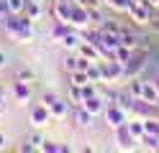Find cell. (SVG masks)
Listing matches in <instances>:
<instances>
[{"instance_id": "6da1fadb", "label": "cell", "mask_w": 159, "mask_h": 153, "mask_svg": "<svg viewBox=\"0 0 159 153\" xmlns=\"http://www.w3.org/2000/svg\"><path fill=\"white\" fill-rule=\"evenodd\" d=\"M31 23H34V20L26 18L23 13H11V15L3 18L5 33L11 36L13 41H18V44H28V41L34 38V28H31Z\"/></svg>"}, {"instance_id": "7a4b0ae2", "label": "cell", "mask_w": 159, "mask_h": 153, "mask_svg": "<svg viewBox=\"0 0 159 153\" xmlns=\"http://www.w3.org/2000/svg\"><path fill=\"white\" fill-rule=\"evenodd\" d=\"M103 117H105V125H108V128H113V130L128 122V117H126V110H123V107H118V105H113V102H108V105H105V110H103Z\"/></svg>"}, {"instance_id": "3957f363", "label": "cell", "mask_w": 159, "mask_h": 153, "mask_svg": "<svg viewBox=\"0 0 159 153\" xmlns=\"http://www.w3.org/2000/svg\"><path fill=\"white\" fill-rule=\"evenodd\" d=\"M126 13L131 15V20H134V23H139V26L152 23V8H149L146 3H131Z\"/></svg>"}, {"instance_id": "277c9868", "label": "cell", "mask_w": 159, "mask_h": 153, "mask_svg": "<svg viewBox=\"0 0 159 153\" xmlns=\"http://www.w3.org/2000/svg\"><path fill=\"white\" fill-rule=\"evenodd\" d=\"M28 120H31L34 128H44V125H49V120H52V112H49V107H44L41 102H39V105L31 107V112H28Z\"/></svg>"}, {"instance_id": "5b68a950", "label": "cell", "mask_w": 159, "mask_h": 153, "mask_svg": "<svg viewBox=\"0 0 159 153\" xmlns=\"http://www.w3.org/2000/svg\"><path fill=\"white\" fill-rule=\"evenodd\" d=\"M69 23H72V28H87L90 26V13H87V8H82L80 3H72Z\"/></svg>"}, {"instance_id": "8992f818", "label": "cell", "mask_w": 159, "mask_h": 153, "mask_svg": "<svg viewBox=\"0 0 159 153\" xmlns=\"http://www.w3.org/2000/svg\"><path fill=\"white\" fill-rule=\"evenodd\" d=\"M69 115H72V120L77 122L80 128H90L93 122H95V115L85 105H72V112H69Z\"/></svg>"}, {"instance_id": "52a82bcc", "label": "cell", "mask_w": 159, "mask_h": 153, "mask_svg": "<svg viewBox=\"0 0 159 153\" xmlns=\"http://www.w3.org/2000/svg\"><path fill=\"white\" fill-rule=\"evenodd\" d=\"M131 112L134 117H152V115H157V107L152 105V102H146V100H141V97H134V105H131Z\"/></svg>"}, {"instance_id": "ba28073f", "label": "cell", "mask_w": 159, "mask_h": 153, "mask_svg": "<svg viewBox=\"0 0 159 153\" xmlns=\"http://www.w3.org/2000/svg\"><path fill=\"white\" fill-rule=\"evenodd\" d=\"M116 140H118V148L121 151H134L136 148V143H139V138H134L131 135V130H128V125H121V128H116Z\"/></svg>"}, {"instance_id": "9c48e42d", "label": "cell", "mask_w": 159, "mask_h": 153, "mask_svg": "<svg viewBox=\"0 0 159 153\" xmlns=\"http://www.w3.org/2000/svg\"><path fill=\"white\" fill-rule=\"evenodd\" d=\"M11 89H13V97H16L18 105H26V102L31 100V82H21V79H16Z\"/></svg>"}, {"instance_id": "30bf717a", "label": "cell", "mask_w": 159, "mask_h": 153, "mask_svg": "<svg viewBox=\"0 0 159 153\" xmlns=\"http://www.w3.org/2000/svg\"><path fill=\"white\" fill-rule=\"evenodd\" d=\"M69 13H72V3H54V8L49 10V18H57V20H64L69 23Z\"/></svg>"}, {"instance_id": "8fae6325", "label": "cell", "mask_w": 159, "mask_h": 153, "mask_svg": "<svg viewBox=\"0 0 159 153\" xmlns=\"http://www.w3.org/2000/svg\"><path fill=\"white\" fill-rule=\"evenodd\" d=\"M82 105H85V107H87V110H90L93 115L98 117V115H103V110H105V105H108V102H105L100 95H93V97H85V102H82Z\"/></svg>"}, {"instance_id": "7c38bea8", "label": "cell", "mask_w": 159, "mask_h": 153, "mask_svg": "<svg viewBox=\"0 0 159 153\" xmlns=\"http://www.w3.org/2000/svg\"><path fill=\"white\" fill-rule=\"evenodd\" d=\"M59 44H62L67 51H75V49H80V44H82V33H77V31H67Z\"/></svg>"}, {"instance_id": "4fadbf2b", "label": "cell", "mask_w": 159, "mask_h": 153, "mask_svg": "<svg viewBox=\"0 0 159 153\" xmlns=\"http://www.w3.org/2000/svg\"><path fill=\"white\" fill-rule=\"evenodd\" d=\"M69 31V26L64 23V20H57V18H52V23H49V38L52 41H62V36Z\"/></svg>"}, {"instance_id": "5bb4252c", "label": "cell", "mask_w": 159, "mask_h": 153, "mask_svg": "<svg viewBox=\"0 0 159 153\" xmlns=\"http://www.w3.org/2000/svg\"><path fill=\"white\" fill-rule=\"evenodd\" d=\"M77 51H80V56H85V59H90V61H100V59H103V56H100V51H98V46L87 44V41H82Z\"/></svg>"}, {"instance_id": "9a60e30c", "label": "cell", "mask_w": 159, "mask_h": 153, "mask_svg": "<svg viewBox=\"0 0 159 153\" xmlns=\"http://www.w3.org/2000/svg\"><path fill=\"white\" fill-rule=\"evenodd\" d=\"M139 97L146 100V102H152V105L159 100V92H157V87L152 84V79H144V87H141V95H139Z\"/></svg>"}, {"instance_id": "2e32d148", "label": "cell", "mask_w": 159, "mask_h": 153, "mask_svg": "<svg viewBox=\"0 0 159 153\" xmlns=\"http://www.w3.org/2000/svg\"><path fill=\"white\" fill-rule=\"evenodd\" d=\"M41 3H36V0H26V5H23V15L26 18H31V20H39L41 18Z\"/></svg>"}, {"instance_id": "e0dca14e", "label": "cell", "mask_w": 159, "mask_h": 153, "mask_svg": "<svg viewBox=\"0 0 159 153\" xmlns=\"http://www.w3.org/2000/svg\"><path fill=\"white\" fill-rule=\"evenodd\" d=\"M49 112H52V117H57V120H64V117L69 115V105H67L64 100H59V97H57V102H54L52 107H49Z\"/></svg>"}, {"instance_id": "ac0fdd59", "label": "cell", "mask_w": 159, "mask_h": 153, "mask_svg": "<svg viewBox=\"0 0 159 153\" xmlns=\"http://www.w3.org/2000/svg\"><path fill=\"white\" fill-rule=\"evenodd\" d=\"M139 36H141V33H134V31L123 28L121 31V44L128 46V49H139Z\"/></svg>"}, {"instance_id": "d6986e66", "label": "cell", "mask_w": 159, "mask_h": 153, "mask_svg": "<svg viewBox=\"0 0 159 153\" xmlns=\"http://www.w3.org/2000/svg\"><path fill=\"white\" fill-rule=\"evenodd\" d=\"M87 77H90L93 84H103V66H100V61H93V64L87 66Z\"/></svg>"}, {"instance_id": "ffe728a7", "label": "cell", "mask_w": 159, "mask_h": 153, "mask_svg": "<svg viewBox=\"0 0 159 153\" xmlns=\"http://www.w3.org/2000/svg\"><path fill=\"white\" fill-rule=\"evenodd\" d=\"M69 82H72V84L85 87V84H90V77H87L85 69H75V71H69Z\"/></svg>"}, {"instance_id": "44dd1931", "label": "cell", "mask_w": 159, "mask_h": 153, "mask_svg": "<svg viewBox=\"0 0 159 153\" xmlns=\"http://www.w3.org/2000/svg\"><path fill=\"white\" fill-rule=\"evenodd\" d=\"M69 102H72V105H82V102H85L82 87H80V84H72V82H69Z\"/></svg>"}, {"instance_id": "7402d4cb", "label": "cell", "mask_w": 159, "mask_h": 153, "mask_svg": "<svg viewBox=\"0 0 159 153\" xmlns=\"http://www.w3.org/2000/svg\"><path fill=\"white\" fill-rule=\"evenodd\" d=\"M126 125H128V130H131V135H134V138H139V140H141V135L146 133V130H144V120H141V117H134V120H128Z\"/></svg>"}, {"instance_id": "603a6c76", "label": "cell", "mask_w": 159, "mask_h": 153, "mask_svg": "<svg viewBox=\"0 0 159 153\" xmlns=\"http://www.w3.org/2000/svg\"><path fill=\"white\" fill-rule=\"evenodd\" d=\"M41 143H44V138L39 135V133H31V135H28V140L21 146V151H39V148H41Z\"/></svg>"}, {"instance_id": "cb8c5ba5", "label": "cell", "mask_w": 159, "mask_h": 153, "mask_svg": "<svg viewBox=\"0 0 159 153\" xmlns=\"http://www.w3.org/2000/svg\"><path fill=\"white\" fill-rule=\"evenodd\" d=\"M144 130L152 133V135H159V117L152 115V117H144Z\"/></svg>"}, {"instance_id": "d4e9b609", "label": "cell", "mask_w": 159, "mask_h": 153, "mask_svg": "<svg viewBox=\"0 0 159 153\" xmlns=\"http://www.w3.org/2000/svg\"><path fill=\"white\" fill-rule=\"evenodd\" d=\"M103 3H105L108 8L118 10V13H126V10H128V5H131V0H103Z\"/></svg>"}, {"instance_id": "484cf974", "label": "cell", "mask_w": 159, "mask_h": 153, "mask_svg": "<svg viewBox=\"0 0 159 153\" xmlns=\"http://www.w3.org/2000/svg\"><path fill=\"white\" fill-rule=\"evenodd\" d=\"M87 13H90V23H98V26H100L103 20H105V15L100 13V8H90Z\"/></svg>"}, {"instance_id": "4316f807", "label": "cell", "mask_w": 159, "mask_h": 153, "mask_svg": "<svg viewBox=\"0 0 159 153\" xmlns=\"http://www.w3.org/2000/svg\"><path fill=\"white\" fill-rule=\"evenodd\" d=\"M62 66H64L67 71H75V69H77V56H75V54H67V56H64V64H62Z\"/></svg>"}, {"instance_id": "83f0119b", "label": "cell", "mask_w": 159, "mask_h": 153, "mask_svg": "<svg viewBox=\"0 0 159 153\" xmlns=\"http://www.w3.org/2000/svg\"><path fill=\"white\" fill-rule=\"evenodd\" d=\"M8 5H11V13H23L26 0H8Z\"/></svg>"}, {"instance_id": "f1b7e54d", "label": "cell", "mask_w": 159, "mask_h": 153, "mask_svg": "<svg viewBox=\"0 0 159 153\" xmlns=\"http://www.w3.org/2000/svg\"><path fill=\"white\" fill-rule=\"evenodd\" d=\"M39 151H44V153H57V151H59V146H57V143H52V140H44Z\"/></svg>"}, {"instance_id": "f546056e", "label": "cell", "mask_w": 159, "mask_h": 153, "mask_svg": "<svg viewBox=\"0 0 159 153\" xmlns=\"http://www.w3.org/2000/svg\"><path fill=\"white\" fill-rule=\"evenodd\" d=\"M18 79H21V82H34V71L31 69H21V71H18Z\"/></svg>"}, {"instance_id": "4dcf8cb0", "label": "cell", "mask_w": 159, "mask_h": 153, "mask_svg": "<svg viewBox=\"0 0 159 153\" xmlns=\"http://www.w3.org/2000/svg\"><path fill=\"white\" fill-rule=\"evenodd\" d=\"M5 15H11V5H8V0H0V23Z\"/></svg>"}, {"instance_id": "1f68e13d", "label": "cell", "mask_w": 159, "mask_h": 153, "mask_svg": "<svg viewBox=\"0 0 159 153\" xmlns=\"http://www.w3.org/2000/svg\"><path fill=\"white\" fill-rule=\"evenodd\" d=\"M75 3H80L82 8L90 10V8H98V5H100V0H75Z\"/></svg>"}, {"instance_id": "d6a6232c", "label": "cell", "mask_w": 159, "mask_h": 153, "mask_svg": "<svg viewBox=\"0 0 159 153\" xmlns=\"http://www.w3.org/2000/svg\"><path fill=\"white\" fill-rule=\"evenodd\" d=\"M54 102H57V97H54V95H44V97H41V105H44V107H52Z\"/></svg>"}, {"instance_id": "836d02e7", "label": "cell", "mask_w": 159, "mask_h": 153, "mask_svg": "<svg viewBox=\"0 0 159 153\" xmlns=\"http://www.w3.org/2000/svg\"><path fill=\"white\" fill-rule=\"evenodd\" d=\"M5 110H8V102H5V97H3V95H0V115H3Z\"/></svg>"}, {"instance_id": "e575fe53", "label": "cell", "mask_w": 159, "mask_h": 153, "mask_svg": "<svg viewBox=\"0 0 159 153\" xmlns=\"http://www.w3.org/2000/svg\"><path fill=\"white\" fill-rule=\"evenodd\" d=\"M8 64V56H5V51H0V69H3Z\"/></svg>"}, {"instance_id": "d590c367", "label": "cell", "mask_w": 159, "mask_h": 153, "mask_svg": "<svg viewBox=\"0 0 159 153\" xmlns=\"http://www.w3.org/2000/svg\"><path fill=\"white\" fill-rule=\"evenodd\" d=\"M149 79H152V84H154V87H157V92H159V74H152Z\"/></svg>"}, {"instance_id": "8d00e7d4", "label": "cell", "mask_w": 159, "mask_h": 153, "mask_svg": "<svg viewBox=\"0 0 159 153\" xmlns=\"http://www.w3.org/2000/svg\"><path fill=\"white\" fill-rule=\"evenodd\" d=\"M144 3H146L149 8H159V0H144Z\"/></svg>"}, {"instance_id": "74e56055", "label": "cell", "mask_w": 159, "mask_h": 153, "mask_svg": "<svg viewBox=\"0 0 159 153\" xmlns=\"http://www.w3.org/2000/svg\"><path fill=\"white\" fill-rule=\"evenodd\" d=\"M5 146H8V138L3 135V133H0V148H5Z\"/></svg>"}, {"instance_id": "f35d334b", "label": "cell", "mask_w": 159, "mask_h": 153, "mask_svg": "<svg viewBox=\"0 0 159 153\" xmlns=\"http://www.w3.org/2000/svg\"><path fill=\"white\" fill-rule=\"evenodd\" d=\"M59 3H75V0H59Z\"/></svg>"}, {"instance_id": "ab89813d", "label": "cell", "mask_w": 159, "mask_h": 153, "mask_svg": "<svg viewBox=\"0 0 159 153\" xmlns=\"http://www.w3.org/2000/svg\"><path fill=\"white\" fill-rule=\"evenodd\" d=\"M0 95H3V89H0Z\"/></svg>"}]
</instances>
